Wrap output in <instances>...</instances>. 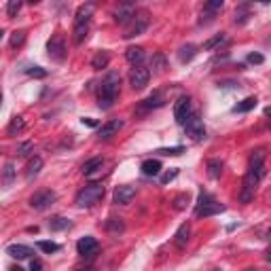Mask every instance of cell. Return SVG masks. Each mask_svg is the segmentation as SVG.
I'll list each match as a JSON object with an SVG mask.
<instances>
[{
    "label": "cell",
    "mask_w": 271,
    "mask_h": 271,
    "mask_svg": "<svg viewBox=\"0 0 271 271\" xmlns=\"http://www.w3.org/2000/svg\"><path fill=\"white\" fill-rule=\"evenodd\" d=\"M24 130H26L24 117H13L11 123H9V127H6V134H9V136H17V134H22Z\"/></svg>",
    "instance_id": "f1b7e54d"
},
{
    "label": "cell",
    "mask_w": 271,
    "mask_h": 271,
    "mask_svg": "<svg viewBox=\"0 0 271 271\" xmlns=\"http://www.w3.org/2000/svg\"><path fill=\"white\" fill-rule=\"evenodd\" d=\"M195 55H197V47L191 45V43H189V45H182L180 49H178V59H180L182 64L191 62V59H193Z\"/></svg>",
    "instance_id": "cb8c5ba5"
},
{
    "label": "cell",
    "mask_w": 271,
    "mask_h": 271,
    "mask_svg": "<svg viewBox=\"0 0 271 271\" xmlns=\"http://www.w3.org/2000/svg\"><path fill=\"white\" fill-rule=\"evenodd\" d=\"M83 123H85V125H91V127H96V125H98L93 119H83Z\"/></svg>",
    "instance_id": "bcb514c9"
},
{
    "label": "cell",
    "mask_w": 271,
    "mask_h": 271,
    "mask_svg": "<svg viewBox=\"0 0 271 271\" xmlns=\"http://www.w3.org/2000/svg\"><path fill=\"white\" fill-rule=\"evenodd\" d=\"M246 271H254V269H252V267H248V269H246Z\"/></svg>",
    "instance_id": "f907efd6"
},
{
    "label": "cell",
    "mask_w": 271,
    "mask_h": 271,
    "mask_svg": "<svg viewBox=\"0 0 271 271\" xmlns=\"http://www.w3.org/2000/svg\"><path fill=\"white\" fill-rule=\"evenodd\" d=\"M104 229H106V233H110V235H121L125 231V222H123V218H108L104 222Z\"/></svg>",
    "instance_id": "7402d4cb"
},
{
    "label": "cell",
    "mask_w": 271,
    "mask_h": 271,
    "mask_svg": "<svg viewBox=\"0 0 271 271\" xmlns=\"http://www.w3.org/2000/svg\"><path fill=\"white\" fill-rule=\"evenodd\" d=\"M47 53L53 62H64L68 55V47H66V36L62 32H55L53 36L47 40Z\"/></svg>",
    "instance_id": "277c9868"
},
{
    "label": "cell",
    "mask_w": 271,
    "mask_h": 271,
    "mask_svg": "<svg viewBox=\"0 0 271 271\" xmlns=\"http://www.w3.org/2000/svg\"><path fill=\"white\" fill-rule=\"evenodd\" d=\"M265 157H267V153L263 151V148H256V151L250 155V167L248 169H252L259 178L265 176Z\"/></svg>",
    "instance_id": "9a60e30c"
},
{
    "label": "cell",
    "mask_w": 271,
    "mask_h": 271,
    "mask_svg": "<svg viewBox=\"0 0 271 271\" xmlns=\"http://www.w3.org/2000/svg\"><path fill=\"white\" fill-rule=\"evenodd\" d=\"M121 91V77L119 72H108L100 83V91H98V106L102 110H110L114 106V100H117Z\"/></svg>",
    "instance_id": "6da1fadb"
},
{
    "label": "cell",
    "mask_w": 271,
    "mask_h": 271,
    "mask_svg": "<svg viewBox=\"0 0 271 271\" xmlns=\"http://www.w3.org/2000/svg\"><path fill=\"white\" fill-rule=\"evenodd\" d=\"M26 72H28L30 77H36V79H45L47 77V70H45V68H40V66H32Z\"/></svg>",
    "instance_id": "b9f144b4"
},
{
    "label": "cell",
    "mask_w": 271,
    "mask_h": 271,
    "mask_svg": "<svg viewBox=\"0 0 271 271\" xmlns=\"http://www.w3.org/2000/svg\"><path fill=\"white\" fill-rule=\"evenodd\" d=\"M148 24H151V19H148V13L144 11H136V15L130 19V24L125 26V38H134V36H140V34H144Z\"/></svg>",
    "instance_id": "8992f818"
},
{
    "label": "cell",
    "mask_w": 271,
    "mask_h": 271,
    "mask_svg": "<svg viewBox=\"0 0 271 271\" xmlns=\"http://www.w3.org/2000/svg\"><path fill=\"white\" fill-rule=\"evenodd\" d=\"M121 127H123V119H110V121H106V123L98 130V138L100 140H110L112 136H117L121 132Z\"/></svg>",
    "instance_id": "5bb4252c"
},
{
    "label": "cell",
    "mask_w": 271,
    "mask_h": 271,
    "mask_svg": "<svg viewBox=\"0 0 271 271\" xmlns=\"http://www.w3.org/2000/svg\"><path fill=\"white\" fill-rule=\"evenodd\" d=\"M26 43V32L24 30H17V32H13L11 34V40H9V45H11V49H19Z\"/></svg>",
    "instance_id": "d590c367"
},
{
    "label": "cell",
    "mask_w": 271,
    "mask_h": 271,
    "mask_svg": "<svg viewBox=\"0 0 271 271\" xmlns=\"http://www.w3.org/2000/svg\"><path fill=\"white\" fill-rule=\"evenodd\" d=\"M176 176H178V169H169V172H165V174H161V185H169V182H172Z\"/></svg>",
    "instance_id": "ee69618b"
},
{
    "label": "cell",
    "mask_w": 271,
    "mask_h": 271,
    "mask_svg": "<svg viewBox=\"0 0 271 271\" xmlns=\"http://www.w3.org/2000/svg\"><path fill=\"white\" fill-rule=\"evenodd\" d=\"M189 114H191V100H189L187 96H180L178 100L174 102V119H176V123L185 125Z\"/></svg>",
    "instance_id": "7c38bea8"
},
{
    "label": "cell",
    "mask_w": 271,
    "mask_h": 271,
    "mask_svg": "<svg viewBox=\"0 0 271 271\" xmlns=\"http://www.w3.org/2000/svg\"><path fill=\"white\" fill-rule=\"evenodd\" d=\"M259 182H261L259 176H256L252 169H248L246 176H244V182H242V191H240V201L242 203H250L254 199V193H256Z\"/></svg>",
    "instance_id": "52a82bcc"
},
{
    "label": "cell",
    "mask_w": 271,
    "mask_h": 271,
    "mask_svg": "<svg viewBox=\"0 0 271 271\" xmlns=\"http://www.w3.org/2000/svg\"><path fill=\"white\" fill-rule=\"evenodd\" d=\"M140 169L144 176H159L161 174V161L159 159H146V161H142Z\"/></svg>",
    "instance_id": "44dd1931"
},
{
    "label": "cell",
    "mask_w": 271,
    "mask_h": 271,
    "mask_svg": "<svg viewBox=\"0 0 271 271\" xmlns=\"http://www.w3.org/2000/svg\"><path fill=\"white\" fill-rule=\"evenodd\" d=\"M246 59H248L250 64H256V66L265 64V55H263V53H256V51H254V53H248V57H246Z\"/></svg>",
    "instance_id": "7bdbcfd3"
},
{
    "label": "cell",
    "mask_w": 271,
    "mask_h": 271,
    "mask_svg": "<svg viewBox=\"0 0 271 271\" xmlns=\"http://www.w3.org/2000/svg\"><path fill=\"white\" fill-rule=\"evenodd\" d=\"M93 9H96V6H93L91 2L81 4L77 9V15H74V28H72L74 43H77V45H83V40L87 38L89 24H91V17H93Z\"/></svg>",
    "instance_id": "7a4b0ae2"
},
{
    "label": "cell",
    "mask_w": 271,
    "mask_h": 271,
    "mask_svg": "<svg viewBox=\"0 0 271 271\" xmlns=\"http://www.w3.org/2000/svg\"><path fill=\"white\" fill-rule=\"evenodd\" d=\"M40 169H43V159H40V157H34L30 163H28V167H26V178H28V180L36 178V176L40 174Z\"/></svg>",
    "instance_id": "83f0119b"
},
{
    "label": "cell",
    "mask_w": 271,
    "mask_h": 271,
    "mask_svg": "<svg viewBox=\"0 0 271 271\" xmlns=\"http://www.w3.org/2000/svg\"><path fill=\"white\" fill-rule=\"evenodd\" d=\"M13 178H15V165L6 163L4 169H2V185L4 187H11L13 185Z\"/></svg>",
    "instance_id": "e575fe53"
},
{
    "label": "cell",
    "mask_w": 271,
    "mask_h": 271,
    "mask_svg": "<svg viewBox=\"0 0 271 271\" xmlns=\"http://www.w3.org/2000/svg\"><path fill=\"white\" fill-rule=\"evenodd\" d=\"M30 271H43V261H40V259H32L30 261Z\"/></svg>",
    "instance_id": "f6af8a7d"
},
{
    "label": "cell",
    "mask_w": 271,
    "mask_h": 271,
    "mask_svg": "<svg viewBox=\"0 0 271 271\" xmlns=\"http://www.w3.org/2000/svg\"><path fill=\"white\" fill-rule=\"evenodd\" d=\"M250 19V6L248 4H240L235 9V24H246Z\"/></svg>",
    "instance_id": "836d02e7"
},
{
    "label": "cell",
    "mask_w": 271,
    "mask_h": 271,
    "mask_svg": "<svg viewBox=\"0 0 271 271\" xmlns=\"http://www.w3.org/2000/svg\"><path fill=\"white\" fill-rule=\"evenodd\" d=\"M165 104V98H163V93L161 91H155V93H151L144 102H142V108L144 110H151V108H161Z\"/></svg>",
    "instance_id": "ffe728a7"
},
{
    "label": "cell",
    "mask_w": 271,
    "mask_h": 271,
    "mask_svg": "<svg viewBox=\"0 0 271 271\" xmlns=\"http://www.w3.org/2000/svg\"><path fill=\"white\" fill-rule=\"evenodd\" d=\"M19 11H22V0H11V2L6 4V15H9L11 19L17 17Z\"/></svg>",
    "instance_id": "f35d334b"
},
{
    "label": "cell",
    "mask_w": 271,
    "mask_h": 271,
    "mask_svg": "<svg viewBox=\"0 0 271 271\" xmlns=\"http://www.w3.org/2000/svg\"><path fill=\"white\" fill-rule=\"evenodd\" d=\"M225 206L218 201H214L212 197H210L208 193H199V199H197V208H195V216H214V214H220V212H225Z\"/></svg>",
    "instance_id": "5b68a950"
},
{
    "label": "cell",
    "mask_w": 271,
    "mask_h": 271,
    "mask_svg": "<svg viewBox=\"0 0 271 271\" xmlns=\"http://www.w3.org/2000/svg\"><path fill=\"white\" fill-rule=\"evenodd\" d=\"M6 254L13 256V259H17V261H24V259H30L34 254V250L30 246H24V244H13V246L6 248Z\"/></svg>",
    "instance_id": "ac0fdd59"
},
{
    "label": "cell",
    "mask_w": 271,
    "mask_h": 271,
    "mask_svg": "<svg viewBox=\"0 0 271 271\" xmlns=\"http://www.w3.org/2000/svg\"><path fill=\"white\" fill-rule=\"evenodd\" d=\"M102 163H104V159H102V157H93V159H89V161H85V163H83V169H81V172H83L85 176H91L93 172H96V169L102 167Z\"/></svg>",
    "instance_id": "4dcf8cb0"
},
{
    "label": "cell",
    "mask_w": 271,
    "mask_h": 271,
    "mask_svg": "<svg viewBox=\"0 0 271 271\" xmlns=\"http://www.w3.org/2000/svg\"><path fill=\"white\" fill-rule=\"evenodd\" d=\"M108 62H110V53L108 51H98L96 55L91 59V68L93 70H102V68H106Z\"/></svg>",
    "instance_id": "484cf974"
},
{
    "label": "cell",
    "mask_w": 271,
    "mask_h": 271,
    "mask_svg": "<svg viewBox=\"0 0 271 271\" xmlns=\"http://www.w3.org/2000/svg\"><path fill=\"white\" fill-rule=\"evenodd\" d=\"M222 6H225V2H222V0H212V2H208L206 6H203V13H210V15H214V13L220 11Z\"/></svg>",
    "instance_id": "ab89813d"
},
{
    "label": "cell",
    "mask_w": 271,
    "mask_h": 271,
    "mask_svg": "<svg viewBox=\"0 0 271 271\" xmlns=\"http://www.w3.org/2000/svg\"><path fill=\"white\" fill-rule=\"evenodd\" d=\"M189 240H191V222H182L178 231L174 233V246L182 250L189 244Z\"/></svg>",
    "instance_id": "e0dca14e"
},
{
    "label": "cell",
    "mask_w": 271,
    "mask_h": 271,
    "mask_svg": "<svg viewBox=\"0 0 271 271\" xmlns=\"http://www.w3.org/2000/svg\"><path fill=\"white\" fill-rule=\"evenodd\" d=\"M2 36H4V30H2V28H0V40H2Z\"/></svg>",
    "instance_id": "c3c4849f"
},
{
    "label": "cell",
    "mask_w": 271,
    "mask_h": 271,
    "mask_svg": "<svg viewBox=\"0 0 271 271\" xmlns=\"http://www.w3.org/2000/svg\"><path fill=\"white\" fill-rule=\"evenodd\" d=\"M227 40V34L225 32H220V34H216V36H212L210 40H206L203 43V51H212V49H216L218 45H222Z\"/></svg>",
    "instance_id": "1f68e13d"
},
{
    "label": "cell",
    "mask_w": 271,
    "mask_h": 271,
    "mask_svg": "<svg viewBox=\"0 0 271 271\" xmlns=\"http://www.w3.org/2000/svg\"><path fill=\"white\" fill-rule=\"evenodd\" d=\"M32 151H34V144H32V142H24V144L17 146V155H19V157H28Z\"/></svg>",
    "instance_id": "60d3db41"
},
{
    "label": "cell",
    "mask_w": 271,
    "mask_h": 271,
    "mask_svg": "<svg viewBox=\"0 0 271 271\" xmlns=\"http://www.w3.org/2000/svg\"><path fill=\"white\" fill-rule=\"evenodd\" d=\"M214 271H220V269H214Z\"/></svg>",
    "instance_id": "816d5d0a"
},
{
    "label": "cell",
    "mask_w": 271,
    "mask_h": 271,
    "mask_svg": "<svg viewBox=\"0 0 271 271\" xmlns=\"http://www.w3.org/2000/svg\"><path fill=\"white\" fill-rule=\"evenodd\" d=\"M185 130H187V134L191 136L195 142H203V140H206V127H203V121L199 119L197 112L189 114V119L185 121Z\"/></svg>",
    "instance_id": "9c48e42d"
},
{
    "label": "cell",
    "mask_w": 271,
    "mask_h": 271,
    "mask_svg": "<svg viewBox=\"0 0 271 271\" xmlns=\"http://www.w3.org/2000/svg\"><path fill=\"white\" fill-rule=\"evenodd\" d=\"M191 203V195L189 193H180V195H176L174 197V201H172V206H174V210H187V206Z\"/></svg>",
    "instance_id": "d6a6232c"
},
{
    "label": "cell",
    "mask_w": 271,
    "mask_h": 271,
    "mask_svg": "<svg viewBox=\"0 0 271 271\" xmlns=\"http://www.w3.org/2000/svg\"><path fill=\"white\" fill-rule=\"evenodd\" d=\"M148 81H151V70L144 66H134L132 72H130V85L134 87L136 91H142L144 87L148 85Z\"/></svg>",
    "instance_id": "30bf717a"
},
{
    "label": "cell",
    "mask_w": 271,
    "mask_h": 271,
    "mask_svg": "<svg viewBox=\"0 0 271 271\" xmlns=\"http://www.w3.org/2000/svg\"><path fill=\"white\" fill-rule=\"evenodd\" d=\"M55 201H57L55 191H51V189H40V191H36L30 197V206L34 210H38V212H43V210L51 208Z\"/></svg>",
    "instance_id": "ba28073f"
},
{
    "label": "cell",
    "mask_w": 271,
    "mask_h": 271,
    "mask_svg": "<svg viewBox=\"0 0 271 271\" xmlns=\"http://www.w3.org/2000/svg\"><path fill=\"white\" fill-rule=\"evenodd\" d=\"M125 59L132 66H140L144 62V49H142V47H130V49L125 51Z\"/></svg>",
    "instance_id": "d6986e66"
},
{
    "label": "cell",
    "mask_w": 271,
    "mask_h": 271,
    "mask_svg": "<svg viewBox=\"0 0 271 271\" xmlns=\"http://www.w3.org/2000/svg\"><path fill=\"white\" fill-rule=\"evenodd\" d=\"M102 197H104V185H102V182H89V185H85L77 193L74 203H77L79 208H91V206H96Z\"/></svg>",
    "instance_id": "3957f363"
},
{
    "label": "cell",
    "mask_w": 271,
    "mask_h": 271,
    "mask_svg": "<svg viewBox=\"0 0 271 271\" xmlns=\"http://www.w3.org/2000/svg\"><path fill=\"white\" fill-rule=\"evenodd\" d=\"M134 197H136V187H132V185H121L114 189V193H112V201L117 203V206H127V203H132Z\"/></svg>",
    "instance_id": "4fadbf2b"
},
{
    "label": "cell",
    "mask_w": 271,
    "mask_h": 271,
    "mask_svg": "<svg viewBox=\"0 0 271 271\" xmlns=\"http://www.w3.org/2000/svg\"><path fill=\"white\" fill-rule=\"evenodd\" d=\"M256 104H259V100H256L254 96H250L246 100H242V102H237V104L233 106V112H250V110H254Z\"/></svg>",
    "instance_id": "d4e9b609"
},
{
    "label": "cell",
    "mask_w": 271,
    "mask_h": 271,
    "mask_svg": "<svg viewBox=\"0 0 271 271\" xmlns=\"http://www.w3.org/2000/svg\"><path fill=\"white\" fill-rule=\"evenodd\" d=\"M155 153L165 155V157H178V155L185 153V146H169V148H157Z\"/></svg>",
    "instance_id": "74e56055"
},
{
    "label": "cell",
    "mask_w": 271,
    "mask_h": 271,
    "mask_svg": "<svg viewBox=\"0 0 271 271\" xmlns=\"http://www.w3.org/2000/svg\"><path fill=\"white\" fill-rule=\"evenodd\" d=\"M222 167H225V163H222L220 159H210V161H208V165H206L208 176H210L212 180H218L220 176H222Z\"/></svg>",
    "instance_id": "603a6c76"
},
{
    "label": "cell",
    "mask_w": 271,
    "mask_h": 271,
    "mask_svg": "<svg viewBox=\"0 0 271 271\" xmlns=\"http://www.w3.org/2000/svg\"><path fill=\"white\" fill-rule=\"evenodd\" d=\"M112 15H114V22H117V24L127 26V24H130V19L136 15V6L132 2H123V4L117 6V11H114Z\"/></svg>",
    "instance_id": "2e32d148"
},
{
    "label": "cell",
    "mask_w": 271,
    "mask_h": 271,
    "mask_svg": "<svg viewBox=\"0 0 271 271\" xmlns=\"http://www.w3.org/2000/svg\"><path fill=\"white\" fill-rule=\"evenodd\" d=\"M9 271H26V269H24V267H19V265H15V267H11Z\"/></svg>",
    "instance_id": "7dc6e473"
},
{
    "label": "cell",
    "mask_w": 271,
    "mask_h": 271,
    "mask_svg": "<svg viewBox=\"0 0 271 271\" xmlns=\"http://www.w3.org/2000/svg\"><path fill=\"white\" fill-rule=\"evenodd\" d=\"M151 68L157 74H163L165 70H167V59H165V55L163 53H155L153 55V59H151Z\"/></svg>",
    "instance_id": "4316f807"
},
{
    "label": "cell",
    "mask_w": 271,
    "mask_h": 271,
    "mask_svg": "<svg viewBox=\"0 0 271 271\" xmlns=\"http://www.w3.org/2000/svg\"><path fill=\"white\" fill-rule=\"evenodd\" d=\"M36 248L38 250H43V252H47V254H53V252H59V244H55V242H36Z\"/></svg>",
    "instance_id": "8d00e7d4"
},
{
    "label": "cell",
    "mask_w": 271,
    "mask_h": 271,
    "mask_svg": "<svg viewBox=\"0 0 271 271\" xmlns=\"http://www.w3.org/2000/svg\"><path fill=\"white\" fill-rule=\"evenodd\" d=\"M0 106H2V91H0Z\"/></svg>",
    "instance_id": "681fc988"
},
{
    "label": "cell",
    "mask_w": 271,
    "mask_h": 271,
    "mask_svg": "<svg viewBox=\"0 0 271 271\" xmlns=\"http://www.w3.org/2000/svg\"><path fill=\"white\" fill-rule=\"evenodd\" d=\"M72 222L70 218H64V216H55V218L49 220V229L51 231H64V229H70Z\"/></svg>",
    "instance_id": "f546056e"
},
{
    "label": "cell",
    "mask_w": 271,
    "mask_h": 271,
    "mask_svg": "<svg viewBox=\"0 0 271 271\" xmlns=\"http://www.w3.org/2000/svg\"><path fill=\"white\" fill-rule=\"evenodd\" d=\"M98 248H100V244H98L96 237H91V235L81 237L77 242V252L83 256V259H91L93 254H98Z\"/></svg>",
    "instance_id": "8fae6325"
}]
</instances>
